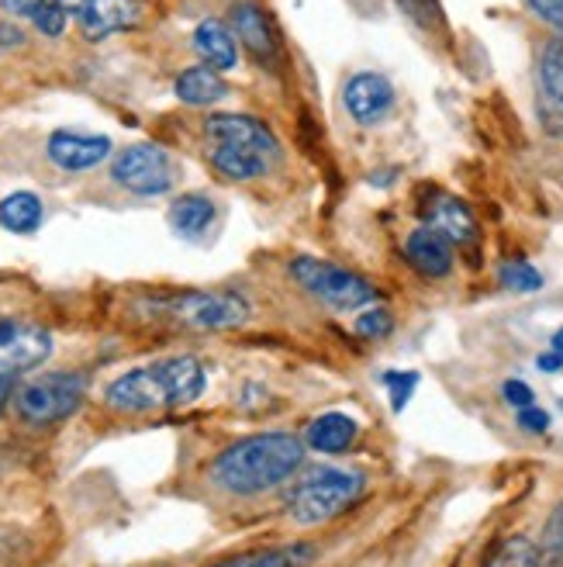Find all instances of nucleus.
<instances>
[{"label": "nucleus", "instance_id": "nucleus-22", "mask_svg": "<svg viewBox=\"0 0 563 567\" xmlns=\"http://www.w3.org/2000/svg\"><path fill=\"white\" fill-rule=\"evenodd\" d=\"M312 547H284V550H263V554H246L236 560H225L218 567H307Z\"/></svg>", "mask_w": 563, "mask_h": 567}, {"label": "nucleus", "instance_id": "nucleus-16", "mask_svg": "<svg viewBox=\"0 0 563 567\" xmlns=\"http://www.w3.org/2000/svg\"><path fill=\"white\" fill-rule=\"evenodd\" d=\"M426 225L442 233L453 246H470L477 239V218L470 215L463 202H457V197H449V194H439L426 205Z\"/></svg>", "mask_w": 563, "mask_h": 567}, {"label": "nucleus", "instance_id": "nucleus-20", "mask_svg": "<svg viewBox=\"0 0 563 567\" xmlns=\"http://www.w3.org/2000/svg\"><path fill=\"white\" fill-rule=\"evenodd\" d=\"M225 94H229V83L218 76V70L211 66H194V70H184L177 76V97L187 101V104H218Z\"/></svg>", "mask_w": 563, "mask_h": 567}, {"label": "nucleus", "instance_id": "nucleus-10", "mask_svg": "<svg viewBox=\"0 0 563 567\" xmlns=\"http://www.w3.org/2000/svg\"><path fill=\"white\" fill-rule=\"evenodd\" d=\"M49 353H52V339L42 326L0 319V374L4 378L32 371Z\"/></svg>", "mask_w": 563, "mask_h": 567}, {"label": "nucleus", "instance_id": "nucleus-12", "mask_svg": "<svg viewBox=\"0 0 563 567\" xmlns=\"http://www.w3.org/2000/svg\"><path fill=\"white\" fill-rule=\"evenodd\" d=\"M343 104H346L350 118L356 125H377V122H384L390 115L394 87H390V80L380 76V73H356L346 83Z\"/></svg>", "mask_w": 563, "mask_h": 567}, {"label": "nucleus", "instance_id": "nucleus-8", "mask_svg": "<svg viewBox=\"0 0 563 567\" xmlns=\"http://www.w3.org/2000/svg\"><path fill=\"white\" fill-rule=\"evenodd\" d=\"M111 177L132 194H166L177 181V166L166 150L138 142V146L118 153L115 166H111Z\"/></svg>", "mask_w": 563, "mask_h": 567}, {"label": "nucleus", "instance_id": "nucleus-13", "mask_svg": "<svg viewBox=\"0 0 563 567\" xmlns=\"http://www.w3.org/2000/svg\"><path fill=\"white\" fill-rule=\"evenodd\" d=\"M405 260L429 280H439L453 270V243L442 233L429 229V225H418V229L405 239Z\"/></svg>", "mask_w": 563, "mask_h": 567}, {"label": "nucleus", "instance_id": "nucleus-11", "mask_svg": "<svg viewBox=\"0 0 563 567\" xmlns=\"http://www.w3.org/2000/svg\"><path fill=\"white\" fill-rule=\"evenodd\" d=\"M536 111L550 135L563 138V32L546 39L536 66Z\"/></svg>", "mask_w": 563, "mask_h": 567}, {"label": "nucleus", "instance_id": "nucleus-23", "mask_svg": "<svg viewBox=\"0 0 563 567\" xmlns=\"http://www.w3.org/2000/svg\"><path fill=\"white\" fill-rule=\"evenodd\" d=\"M540 567H563V502L550 513L540 540Z\"/></svg>", "mask_w": 563, "mask_h": 567}, {"label": "nucleus", "instance_id": "nucleus-9", "mask_svg": "<svg viewBox=\"0 0 563 567\" xmlns=\"http://www.w3.org/2000/svg\"><path fill=\"white\" fill-rule=\"evenodd\" d=\"M55 4L76 21V28L91 42L135 28L146 14V0H55Z\"/></svg>", "mask_w": 563, "mask_h": 567}, {"label": "nucleus", "instance_id": "nucleus-15", "mask_svg": "<svg viewBox=\"0 0 563 567\" xmlns=\"http://www.w3.org/2000/svg\"><path fill=\"white\" fill-rule=\"evenodd\" d=\"M232 32L242 39V45L257 55V60L267 66L277 60V52H280V42H277V32H273V24L270 18L257 8V4H249V0H242V4L232 8Z\"/></svg>", "mask_w": 563, "mask_h": 567}, {"label": "nucleus", "instance_id": "nucleus-29", "mask_svg": "<svg viewBox=\"0 0 563 567\" xmlns=\"http://www.w3.org/2000/svg\"><path fill=\"white\" fill-rule=\"evenodd\" d=\"M398 4H402V11H405L408 18H415L421 28H432V24L442 21V14H439V0H398Z\"/></svg>", "mask_w": 563, "mask_h": 567}, {"label": "nucleus", "instance_id": "nucleus-24", "mask_svg": "<svg viewBox=\"0 0 563 567\" xmlns=\"http://www.w3.org/2000/svg\"><path fill=\"white\" fill-rule=\"evenodd\" d=\"M501 284L509 291H519V295H532V291H540L543 288V274L532 267V264H525V260H512V264H504L501 267Z\"/></svg>", "mask_w": 563, "mask_h": 567}, {"label": "nucleus", "instance_id": "nucleus-3", "mask_svg": "<svg viewBox=\"0 0 563 567\" xmlns=\"http://www.w3.org/2000/svg\"><path fill=\"white\" fill-rule=\"evenodd\" d=\"M211 142V163L229 181H257L267 177L280 159L277 135L249 115H215L205 125Z\"/></svg>", "mask_w": 563, "mask_h": 567}, {"label": "nucleus", "instance_id": "nucleus-25", "mask_svg": "<svg viewBox=\"0 0 563 567\" xmlns=\"http://www.w3.org/2000/svg\"><path fill=\"white\" fill-rule=\"evenodd\" d=\"M491 567H540V550L529 540H522V536H515V540H509L498 550Z\"/></svg>", "mask_w": 563, "mask_h": 567}, {"label": "nucleus", "instance_id": "nucleus-5", "mask_svg": "<svg viewBox=\"0 0 563 567\" xmlns=\"http://www.w3.org/2000/svg\"><path fill=\"white\" fill-rule=\"evenodd\" d=\"M291 274L307 295L319 298L332 311H356L377 298L374 284L367 277H359L340 264L319 260V257H298L291 264Z\"/></svg>", "mask_w": 563, "mask_h": 567}, {"label": "nucleus", "instance_id": "nucleus-28", "mask_svg": "<svg viewBox=\"0 0 563 567\" xmlns=\"http://www.w3.org/2000/svg\"><path fill=\"white\" fill-rule=\"evenodd\" d=\"M35 24H39V32L42 35H63V28H66V11L60 8V4H55V0H49V4H42L35 14Z\"/></svg>", "mask_w": 563, "mask_h": 567}, {"label": "nucleus", "instance_id": "nucleus-7", "mask_svg": "<svg viewBox=\"0 0 563 567\" xmlns=\"http://www.w3.org/2000/svg\"><path fill=\"white\" fill-rule=\"evenodd\" d=\"M163 316H170L190 329H232L242 326L249 305L232 291H184L156 301Z\"/></svg>", "mask_w": 563, "mask_h": 567}, {"label": "nucleus", "instance_id": "nucleus-32", "mask_svg": "<svg viewBox=\"0 0 563 567\" xmlns=\"http://www.w3.org/2000/svg\"><path fill=\"white\" fill-rule=\"evenodd\" d=\"M519 425L529 433H546L550 430V415L536 405H529V409H519Z\"/></svg>", "mask_w": 563, "mask_h": 567}, {"label": "nucleus", "instance_id": "nucleus-27", "mask_svg": "<svg viewBox=\"0 0 563 567\" xmlns=\"http://www.w3.org/2000/svg\"><path fill=\"white\" fill-rule=\"evenodd\" d=\"M384 384L390 388V405H394V412H402L405 405H408V399H411V391H415V384H418V374H402V371H394V374H384Z\"/></svg>", "mask_w": 563, "mask_h": 567}, {"label": "nucleus", "instance_id": "nucleus-1", "mask_svg": "<svg viewBox=\"0 0 563 567\" xmlns=\"http://www.w3.org/2000/svg\"><path fill=\"white\" fill-rule=\"evenodd\" d=\"M304 464V443L291 433H260L218 453L215 481L232 495H260L284 485Z\"/></svg>", "mask_w": 563, "mask_h": 567}, {"label": "nucleus", "instance_id": "nucleus-35", "mask_svg": "<svg viewBox=\"0 0 563 567\" xmlns=\"http://www.w3.org/2000/svg\"><path fill=\"white\" fill-rule=\"evenodd\" d=\"M8 399H11V378L0 374V412L8 409Z\"/></svg>", "mask_w": 563, "mask_h": 567}, {"label": "nucleus", "instance_id": "nucleus-34", "mask_svg": "<svg viewBox=\"0 0 563 567\" xmlns=\"http://www.w3.org/2000/svg\"><path fill=\"white\" fill-rule=\"evenodd\" d=\"M536 367H540V371H546V374H556V371H563V353L550 350V353H543L536 360Z\"/></svg>", "mask_w": 563, "mask_h": 567}, {"label": "nucleus", "instance_id": "nucleus-21", "mask_svg": "<svg viewBox=\"0 0 563 567\" xmlns=\"http://www.w3.org/2000/svg\"><path fill=\"white\" fill-rule=\"evenodd\" d=\"M0 225L11 233H35L42 225V202L32 190H14L0 202Z\"/></svg>", "mask_w": 563, "mask_h": 567}, {"label": "nucleus", "instance_id": "nucleus-4", "mask_svg": "<svg viewBox=\"0 0 563 567\" xmlns=\"http://www.w3.org/2000/svg\"><path fill=\"white\" fill-rule=\"evenodd\" d=\"M363 485L367 477L359 471H315L301 477L294 492L288 495V516L298 526H319L329 523L335 516H343L346 508L363 495Z\"/></svg>", "mask_w": 563, "mask_h": 567}, {"label": "nucleus", "instance_id": "nucleus-19", "mask_svg": "<svg viewBox=\"0 0 563 567\" xmlns=\"http://www.w3.org/2000/svg\"><path fill=\"white\" fill-rule=\"evenodd\" d=\"M211 221H215V205L205 194H184L170 205V225L187 239L205 236L211 229Z\"/></svg>", "mask_w": 563, "mask_h": 567}, {"label": "nucleus", "instance_id": "nucleus-17", "mask_svg": "<svg viewBox=\"0 0 563 567\" xmlns=\"http://www.w3.org/2000/svg\"><path fill=\"white\" fill-rule=\"evenodd\" d=\"M359 436V422L346 412H325L319 415L304 433V446L315 453H346Z\"/></svg>", "mask_w": 563, "mask_h": 567}, {"label": "nucleus", "instance_id": "nucleus-36", "mask_svg": "<svg viewBox=\"0 0 563 567\" xmlns=\"http://www.w3.org/2000/svg\"><path fill=\"white\" fill-rule=\"evenodd\" d=\"M550 350H556V353H563V326L553 332V339H550Z\"/></svg>", "mask_w": 563, "mask_h": 567}, {"label": "nucleus", "instance_id": "nucleus-2", "mask_svg": "<svg viewBox=\"0 0 563 567\" xmlns=\"http://www.w3.org/2000/svg\"><path fill=\"white\" fill-rule=\"evenodd\" d=\"M205 391V367L194 357L159 360L122 374L107 388V405L115 412H156L187 405Z\"/></svg>", "mask_w": 563, "mask_h": 567}, {"label": "nucleus", "instance_id": "nucleus-31", "mask_svg": "<svg viewBox=\"0 0 563 567\" xmlns=\"http://www.w3.org/2000/svg\"><path fill=\"white\" fill-rule=\"evenodd\" d=\"M529 8L536 11L546 24H553L563 32V0H529Z\"/></svg>", "mask_w": 563, "mask_h": 567}, {"label": "nucleus", "instance_id": "nucleus-18", "mask_svg": "<svg viewBox=\"0 0 563 567\" xmlns=\"http://www.w3.org/2000/svg\"><path fill=\"white\" fill-rule=\"evenodd\" d=\"M194 49L197 55L211 66V70H232L239 63V49H236V35L225 28L221 21H201L194 32Z\"/></svg>", "mask_w": 563, "mask_h": 567}, {"label": "nucleus", "instance_id": "nucleus-14", "mask_svg": "<svg viewBox=\"0 0 563 567\" xmlns=\"http://www.w3.org/2000/svg\"><path fill=\"white\" fill-rule=\"evenodd\" d=\"M111 153V138L104 135H83V132H52L49 138V159L63 169H91Z\"/></svg>", "mask_w": 563, "mask_h": 567}, {"label": "nucleus", "instance_id": "nucleus-33", "mask_svg": "<svg viewBox=\"0 0 563 567\" xmlns=\"http://www.w3.org/2000/svg\"><path fill=\"white\" fill-rule=\"evenodd\" d=\"M42 4L45 0H0V8H4L8 14H35Z\"/></svg>", "mask_w": 563, "mask_h": 567}, {"label": "nucleus", "instance_id": "nucleus-6", "mask_svg": "<svg viewBox=\"0 0 563 567\" xmlns=\"http://www.w3.org/2000/svg\"><path fill=\"white\" fill-rule=\"evenodd\" d=\"M83 394H87V381L80 374H42L18 391L14 405L24 422L52 425V422L70 419L80 409Z\"/></svg>", "mask_w": 563, "mask_h": 567}, {"label": "nucleus", "instance_id": "nucleus-26", "mask_svg": "<svg viewBox=\"0 0 563 567\" xmlns=\"http://www.w3.org/2000/svg\"><path fill=\"white\" fill-rule=\"evenodd\" d=\"M390 329H394V316H390V308H384V305H374V308L359 311V316H356V332L363 339H384V336H390Z\"/></svg>", "mask_w": 563, "mask_h": 567}, {"label": "nucleus", "instance_id": "nucleus-30", "mask_svg": "<svg viewBox=\"0 0 563 567\" xmlns=\"http://www.w3.org/2000/svg\"><path fill=\"white\" fill-rule=\"evenodd\" d=\"M501 394H504V402L515 405V409H529V405H536V394H532V388H529L525 381H504Z\"/></svg>", "mask_w": 563, "mask_h": 567}]
</instances>
